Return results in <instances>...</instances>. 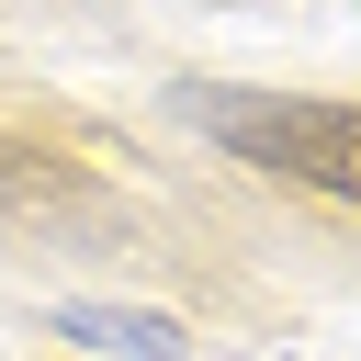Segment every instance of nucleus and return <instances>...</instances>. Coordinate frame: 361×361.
<instances>
[{
    "instance_id": "1",
    "label": "nucleus",
    "mask_w": 361,
    "mask_h": 361,
    "mask_svg": "<svg viewBox=\"0 0 361 361\" xmlns=\"http://www.w3.org/2000/svg\"><path fill=\"white\" fill-rule=\"evenodd\" d=\"M192 124L214 147H237L248 169H282L327 203L361 214V102H293V90H203Z\"/></svg>"
},
{
    "instance_id": "2",
    "label": "nucleus",
    "mask_w": 361,
    "mask_h": 361,
    "mask_svg": "<svg viewBox=\"0 0 361 361\" xmlns=\"http://www.w3.org/2000/svg\"><path fill=\"white\" fill-rule=\"evenodd\" d=\"M79 350H124V361H180V327L169 316H124V305H68L56 316Z\"/></svg>"
}]
</instances>
